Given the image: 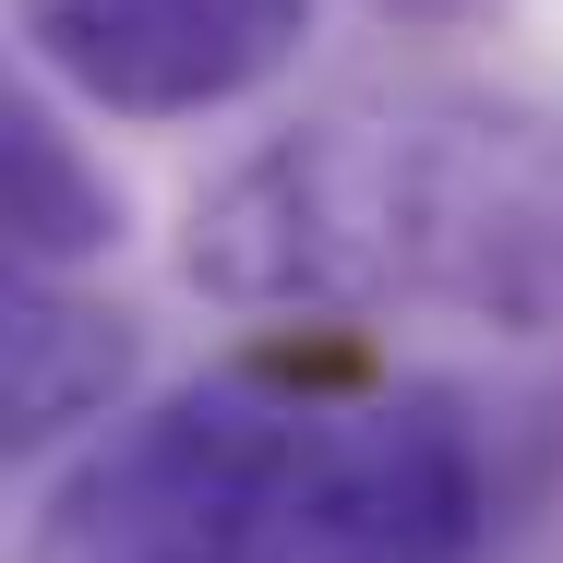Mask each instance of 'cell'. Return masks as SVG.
<instances>
[{
  "instance_id": "1",
  "label": "cell",
  "mask_w": 563,
  "mask_h": 563,
  "mask_svg": "<svg viewBox=\"0 0 563 563\" xmlns=\"http://www.w3.org/2000/svg\"><path fill=\"white\" fill-rule=\"evenodd\" d=\"M180 288L264 324H396L563 336V109L492 85H360L180 217Z\"/></svg>"
},
{
  "instance_id": "2",
  "label": "cell",
  "mask_w": 563,
  "mask_h": 563,
  "mask_svg": "<svg viewBox=\"0 0 563 563\" xmlns=\"http://www.w3.org/2000/svg\"><path fill=\"white\" fill-rule=\"evenodd\" d=\"M324 408L276 372H205L132 408L36 504L24 563H264Z\"/></svg>"
},
{
  "instance_id": "3",
  "label": "cell",
  "mask_w": 563,
  "mask_h": 563,
  "mask_svg": "<svg viewBox=\"0 0 563 563\" xmlns=\"http://www.w3.org/2000/svg\"><path fill=\"white\" fill-rule=\"evenodd\" d=\"M479 516H492V467L467 408L444 384H396V396L324 408L264 563H467Z\"/></svg>"
},
{
  "instance_id": "4",
  "label": "cell",
  "mask_w": 563,
  "mask_h": 563,
  "mask_svg": "<svg viewBox=\"0 0 563 563\" xmlns=\"http://www.w3.org/2000/svg\"><path fill=\"white\" fill-rule=\"evenodd\" d=\"M24 60L109 120H205L312 48V0H12Z\"/></svg>"
},
{
  "instance_id": "5",
  "label": "cell",
  "mask_w": 563,
  "mask_h": 563,
  "mask_svg": "<svg viewBox=\"0 0 563 563\" xmlns=\"http://www.w3.org/2000/svg\"><path fill=\"white\" fill-rule=\"evenodd\" d=\"M132 372H144V324L120 300H85L73 276H12V312H0V432H12V455L109 420L132 396Z\"/></svg>"
},
{
  "instance_id": "6",
  "label": "cell",
  "mask_w": 563,
  "mask_h": 563,
  "mask_svg": "<svg viewBox=\"0 0 563 563\" xmlns=\"http://www.w3.org/2000/svg\"><path fill=\"white\" fill-rule=\"evenodd\" d=\"M0 240H12V276H73L120 252V180L60 132L48 97L0 109Z\"/></svg>"
}]
</instances>
